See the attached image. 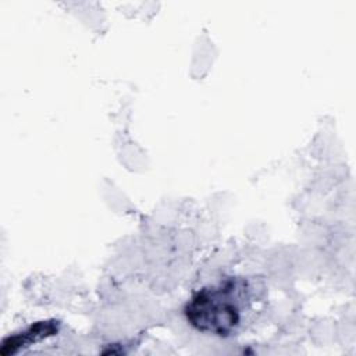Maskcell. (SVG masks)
<instances>
[{
	"instance_id": "6da1fadb",
	"label": "cell",
	"mask_w": 356,
	"mask_h": 356,
	"mask_svg": "<svg viewBox=\"0 0 356 356\" xmlns=\"http://www.w3.org/2000/svg\"><path fill=\"white\" fill-rule=\"evenodd\" d=\"M261 295L263 289L254 280L227 277L197 289L186 302L184 314L195 330L227 338L243 327Z\"/></svg>"
},
{
	"instance_id": "7a4b0ae2",
	"label": "cell",
	"mask_w": 356,
	"mask_h": 356,
	"mask_svg": "<svg viewBox=\"0 0 356 356\" xmlns=\"http://www.w3.org/2000/svg\"><path fill=\"white\" fill-rule=\"evenodd\" d=\"M58 330V321H39L35 323L32 325H29L24 332L21 334H15L10 338H7L3 342V349L1 353L7 355V353H14L17 349L38 342L49 335L56 334Z\"/></svg>"
}]
</instances>
